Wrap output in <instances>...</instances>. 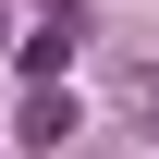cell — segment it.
<instances>
[{
	"instance_id": "6da1fadb",
	"label": "cell",
	"mask_w": 159,
	"mask_h": 159,
	"mask_svg": "<svg viewBox=\"0 0 159 159\" xmlns=\"http://www.w3.org/2000/svg\"><path fill=\"white\" fill-rule=\"evenodd\" d=\"M12 49H25V74H61V61H74V12H49L37 37H12Z\"/></svg>"
},
{
	"instance_id": "7a4b0ae2",
	"label": "cell",
	"mask_w": 159,
	"mask_h": 159,
	"mask_svg": "<svg viewBox=\"0 0 159 159\" xmlns=\"http://www.w3.org/2000/svg\"><path fill=\"white\" fill-rule=\"evenodd\" d=\"M135 122L159 135V61H135Z\"/></svg>"
}]
</instances>
